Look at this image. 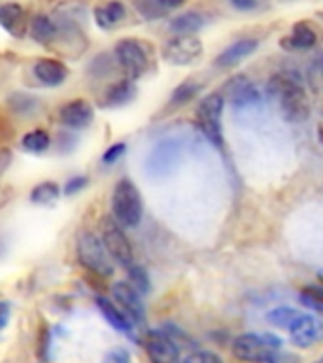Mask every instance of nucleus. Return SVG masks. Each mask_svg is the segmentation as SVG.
Returning <instances> with one entry per match:
<instances>
[{"label":"nucleus","mask_w":323,"mask_h":363,"mask_svg":"<svg viewBox=\"0 0 323 363\" xmlns=\"http://www.w3.org/2000/svg\"><path fill=\"white\" fill-rule=\"evenodd\" d=\"M266 93L278 106L282 118L289 123H302L310 116V101L308 93L295 74L278 72L272 74L266 82Z\"/></svg>","instance_id":"obj_1"},{"label":"nucleus","mask_w":323,"mask_h":363,"mask_svg":"<svg viewBox=\"0 0 323 363\" xmlns=\"http://www.w3.org/2000/svg\"><path fill=\"white\" fill-rule=\"evenodd\" d=\"M144 216V203L135 182L121 178L112 193V218L123 229H135L140 225Z\"/></svg>","instance_id":"obj_2"},{"label":"nucleus","mask_w":323,"mask_h":363,"mask_svg":"<svg viewBox=\"0 0 323 363\" xmlns=\"http://www.w3.org/2000/svg\"><path fill=\"white\" fill-rule=\"evenodd\" d=\"M282 348V339L274 333H242L232 340V356L246 363H271Z\"/></svg>","instance_id":"obj_3"},{"label":"nucleus","mask_w":323,"mask_h":363,"mask_svg":"<svg viewBox=\"0 0 323 363\" xmlns=\"http://www.w3.org/2000/svg\"><path fill=\"white\" fill-rule=\"evenodd\" d=\"M76 254H78L79 263L96 277L108 278L112 277L113 271H115L112 255L108 254L102 238L96 237L95 233L85 231L79 235L78 244H76Z\"/></svg>","instance_id":"obj_4"},{"label":"nucleus","mask_w":323,"mask_h":363,"mask_svg":"<svg viewBox=\"0 0 323 363\" xmlns=\"http://www.w3.org/2000/svg\"><path fill=\"white\" fill-rule=\"evenodd\" d=\"M223 110H225V96L220 91H215L198 102L197 113H195L200 133L220 150L223 147V121H221Z\"/></svg>","instance_id":"obj_5"},{"label":"nucleus","mask_w":323,"mask_h":363,"mask_svg":"<svg viewBox=\"0 0 323 363\" xmlns=\"http://www.w3.org/2000/svg\"><path fill=\"white\" fill-rule=\"evenodd\" d=\"M113 57L123 70L125 78L136 82L149 68V57L140 40L121 38L113 48Z\"/></svg>","instance_id":"obj_6"},{"label":"nucleus","mask_w":323,"mask_h":363,"mask_svg":"<svg viewBox=\"0 0 323 363\" xmlns=\"http://www.w3.org/2000/svg\"><path fill=\"white\" fill-rule=\"evenodd\" d=\"M102 242L106 246L108 254L112 255L113 263L121 267H130L135 263V250L129 237L125 235V229L113 220L112 216H106L102 220Z\"/></svg>","instance_id":"obj_7"},{"label":"nucleus","mask_w":323,"mask_h":363,"mask_svg":"<svg viewBox=\"0 0 323 363\" xmlns=\"http://www.w3.org/2000/svg\"><path fill=\"white\" fill-rule=\"evenodd\" d=\"M203 42L195 34H176L163 45V59L174 67H187L203 55Z\"/></svg>","instance_id":"obj_8"},{"label":"nucleus","mask_w":323,"mask_h":363,"mask_svg":"<svg viewBox=\"0 0 323 363\" xmlns=\"http://www.w3.org/2000/svg\"><path fill=\"white\" fill-rule=\"evenodd\" d=\"M181 159V144L176 138H164L153 147L152 153L147 155L146 167L147 172L153 178H163L169 176L178 167Z\"/></svg>","instance_id":"obj_9"},{"label":"nucleus","mask_w":323,"mask_h":363,"mask_svg":"<svg viewBox=\"0 0 323 363\" xmlns=\"http://www.w3.org/2000/svg\"><path fill=\"white\" fill-rule=\"evenodd\" d=\"M149 363H181L180 348L163 329H149L142 339Z\"/></svg>","instance_id":"obj_10"},{"label":"nucleus","mask_w":323,"mask_h":363,"mask_svg":"<svg viewBox=\"0 0 323 363\" xmlns=\"http://www.w3.org/2000/svg\"><path fill=\"white\" fill-rule=\"evenodd\" d=\"M223 91H225L223 96H227L229 102H231L237 110L257 108L261 106V102H263V95H261V91L257 89V85H255L254 82H249L248 76H244V74L232 76V78L225 84Z\"/></svg>","instance_id":"obj_11"},{"label":"nucleus","mask_w":323,"mask_h":363,"mask_svg":"<svg viewBox=\"0 0 323 363\" xmlns=\"http://www.w3.org/2000/svg\"><path fill=\"white\" fill-rule=\"evenodd\" d=\"M288 331L291 345L297 348H308L323 339V320L312 316L308 312H300V316Z\"/></svg>","instance_id":"obj_12"},{"label":"nucleus","mask_w":323,"mask_h":363,"mask_svg":"<svg viewBox=\"0 0 323 363\" xmlns=\"http://www.w3.org/2000/svg\"><path fill=\"white\" fill-rule=\"evenodd\" d=\"M112 297L123 308L125 314L135 322L136 328L146 322V308H144V303H142V295L129 282L113 284Z\"/></svg>","instance_id":"obj_13"},{"label":"nucleus","mask_w":323,"mask_h":363,"mask_svg":"<svg viewBox=\"0 0 323 363\" xmlns=\"http://www.w3.org/2000/svg\"><path fill=\"white\" fill-rule=\"evenodd\" d=\"M93 119H95V110L91 106V102L84 99L64 102L59 110V121L68 129H85L93 123Z\"/></svg>","instance_id":"obj_14"},{"label":"nucleus","mask_w":323,"mask_h":363,"mask_svg":"<svg viewBox=\"0 0 323 363\" xmlns=\"http://www.w3.org/2000/svg\"><path fill=\"white\" fill-rule=\"evenodd\" d=\"M95 303L96 306H98V311H101L102 316H104V320H106V322L110 323L115 331L127 335V337H130V339H136L135 322L125 314L123 308H121L118 303L106 299L104 295H96Z\"/></svg>","instance_id":"obj_15"},{"label":"nucleus","mask_w":323,"mask_h":363,"mask_svg":"<svg viewBox=\"0 0 323 363\" xmlns=\"http://www.w3.org/2000/svg\"><path fill=\"white\" fill-rule=\"evenodd\" d=\"M319 42L317 28L308 21H297L288 36H283L280 45L285 51H306L312 50Z\"/></svg>","instance_id":"obj_16"},{"label":"nucleus","mask_w":323,"mask_h":363,"mask_svg":"<svg viewBox=\"0 0 323 363\" xmlns=\"http://www.w3.org/2000/svg\"><path fill=\"white\" fill-rule=\"evenodd\" d=\"M28 16L25 8L17 2H6L0 4V27L4 28L6 33L16 36V38H23L28 33Z\"/></svg>","instance_id":"obj_17"},{"label":"nucleus","mask_w":323,"mask_h":363,"mask_svg":"<svg viewBox=\"0 0 323 363\" xmlns=\"http://www.w3.org/2000/svg\"><path fill=\"white\" fill-rule=\"evenodd\" d=\"M33 72L40 84L45 87H59L68 78L67 65L59 59H51V57H44L34 62Z\"/></svg>","instance_id":"obj_18"},{"label":"nucleus","mask_w":323,"mask_h":363,"mask_svg":"<svg viewBox=\"0 0 323 363\" xmlns=\"http://www.w3.org/2000/svg\"><path fill=\"white\" fill-rule=\"evenodd\" d=\"M259 48V40L255 38H242L231 44L227 50H223L220 55L214 59V67L217 68H232L240 65L244 59H248Z\"/></svg>","instance_id":"obj_19"},{"label":"nucleus","mask_w":323,"mask_h":363,"mask_svg":"<svg viewBox=\"0 0 323 363\" xmlns=\"http://www.w3.org/2000/svg\"><path fill=\"white\" fill-rule=\"evenodd\" d=\"M136 95V85L132 79L123 78L113 82L112 85H108L104 95H102V104L108 108L123 106V104H129Z\"/></svg>","instance_id":"obj_20"},{"label":"nucleus","mask_w":323,"mask_h":363,"mask_svg":"<svg viewBox=\"0 0 323 363\" xmlns=\"http://www.w3.org/2000/svg\"><path fill=\"white\" fill-rule=\"evenodd\" d=\"M28 34L34 42H38L40 45H50L57 40V25L55 21L51 19L50 16H44V13H36V16L30 19V25H28Z\"/></svg>","instance_id":"obj_21"},{"label":"nucleus","mask_w":323,"mask_h":363,"mask_svg":"<svg viewBox=\"0 0 323 363\" xmlns=\"http://www.w3.org/2000/svg\"><path fill=\"white\" fill-rule=\"evenodd\" d=\"M204 87V82H200L198 78L191 76V78L183 79L170 95L169 102H166V108L169 110H178V108L186 106L187 102H191L195 96L198 95V91Z\"/></svg>","instance_id":"obj_22"},{"label":"nucleus","mask_w":323,"mask_h":363,"mask_svg":"<svg viewBox=\"0 0 323 363\" xmlns=\"http://www.w3.org/2000/svg\"><path fill=\"white\" fill-rule=\"evenodd\" d=\"M125 16H127V10H125L123 2H119V0H110L106 4L95 8L96 25L104 30L115 27L118 23L123 21Z\"/></svg>","instance_id":"obj_23"},{"label":"nucleus","mask_w":323,"mask_h":363,"mask_svg":"<svg viewBox=\"0 0 323 363\" xmlns=\"http://www.w3.org/2000/svg\"><path fill=\"white\" fill-rule=\"evenodd\" d=\"M204 27V17L197 11H186L170 19L169 28L174 34H195L198 28Z\"/></svg>","instance_id":"obj_24"},{"label":"nucleus","mask_w":323,"mask_h":363,"mask_svg":"<svg viewBox=\"0 0 323 363\" xmlns=\"http://www.w3.org/2000/svg\"><path fill=\"white\" fill-rule=\"evenodd\" d=\"M300 312L302 311L293 308V306H278V308L266 312V322L278 329H289L295 320L300 316Z\"/></svg>","instance_id":"obj_25"},{"label":"nucleus","mask_w":323,"mask_h":363,"mask_svg":"<svg viewBox=\"0 0 323 363\" xmlns=\"http://www.w3.org/2000/svg\"><path fill=\"white\" fill-rule=\"evenodd\" d=\"M21 146L25 152L28 153H44L50 150L51 146V136L47 130L44 129H34L30 133L23 136Z\"/></svg>","instance_id":"obj_26"},{"label":"nucleus","mask_w":323,"mask_h":363,"mask_svg":"<svg viewBox=\"0 0 323 363\" xmlns=\"http://www.w3.org/2000/svg\"><path fill=\"white\" fill-rule=\"evenodd\" d=\"M61 197V187L57 182L45 180L40 182L38 186L33 187L30 191V203L34 204H50Z\"/></svg>","instance_id":"obj_27"},{"label":"nucleus","mask_w":323,"mask_h":363,"mask_svg":"<svg viewBox=\"0 0 323 363\" xmlns=\"http://www.w3.org/2000/svg\"><path fill=\"white\" fill-rule=\"evenodd\" d=\"M299 301L312 311L323 314V284H312L300 289Z\"/></svg>","instance_id":"obj_28"},{"label":"nucleus","mask_w":323,"mask_h":363,"mask_svg":"<svg viewBox=\"0 0 323 363\" xmlns=\"http://www.w3.org/2000/svg\"><path fill=\"white\" fill-rule=\"evenodd\" d=\"M127 282L132 286V288L138 291L140 295L149 294V289H152V282H149V274L146 272V269L140 265H136L132 263L130 267H127Z\"/></svg>","instance_id":"obj_29"},{"label":"nucleus","mask_w":323,"mask_h":363,"mask_svg":"<svg viewBox=\"0 0 323 363\" xmlns=\"http://www.w3.org/2000/svg\"><path fill=\"white\" fill-rule=\"evenodd\" d=\"M306 82L312 91H316L319 95H323V53L314 57L306 68Z\"/></svg>","instance_id":"obj_30"},{"label":"nucleus","mask_w":323,"mask_h":363,"mask_svg":"<svg viewBox=\"0 0 323 363\" xmlns=\"http://www.w3.org/2000/svg\"><path fill=\"white\" fill-rule=\"evenodd\" d=\"M136 11L146 19H161L166 16V10H163L155 0H132Z\"/></svg>","instance_id":"obj_31"},{"label":"nucleus","mask_w":323,"mask_h":363,"mask_svg":"<svg viewBox=\"0 0 323 363\" xmlns=\"http://www.w3.org/2000/svg\"><path fill=\"white\" fill-rule=\"evenodd\" d=\"M91 74L95 76V78H102V76H108V74L113 70V59L110 53H101V55H96L93 59L89 67Z\"/></svg>","instance_id":"obj_32"},{"label":"nucleus","mask_w":323,"mask_h":363,"mask_svg":"<svg viewBox=\"0 0 323 363\" xmlns=\"http://www.w3.org/2000/svg\"><path fill=\"white\" fill-rule=\"evenodd\" d=\"M163 331L166 335H169L170 339L174 340L176 345H178V348H183V346H187V348H191V352L195 350V348H197V345H195V340L191 339V337H189V335L186 333V331H181L180 328H176V325H164L163 328Z\"/></svg>","instance_id":"obj_33"},{"label":"nucleus","mask_w":323,"mask_h":363,"mask_svg":"<svg viewBox=\"0 0 323 363\" xmlns=\"http://www.w3.org/2000/svg\"><path fill=\"white\" fill-rule=\"evenodd\" d=\"M10 104L16 112L27 113L30 112V110H34L36 101H34V96L25 95V93H13V95L10 96Z\"/></svg>","instance_id":"obj_34"},{"label":"nucleus","mask_w":323,"mask_h":363,"mask_svg":"<svg viewBox=\"0 0 323 363\" xmlns=\"http://www.w3.org/2000/svg\"><path fill=\"white\" fill-rule=\"evenodd\" d=\"M181 363H223L217 354L210 350H193Z\"/></svg>","instance_id":"obj_35"},{"label":"nucleus","mask_w":323,"mask_h":363,"mask_svg":"<svg viewBox=\"0 0 323 363\" xmlns=\"http://www.w3.org/2000/svg\"><path fill=\"white\" fill-rule=\"evenodd\" d=\"M125 150H127V144L125 142H118V144H112V146L108 147L104 155H102V163L104 164H113L118 159L123 157Z\"/></svg>","instance_id":"obj_36"},{"label":"nucleus","mask_w":323,"mask_h":363,"mask_svg":"<svg viewBox=\"0 0 323 363\" xmlns=\"http://www.w3.org/2000/svg\"><path fill=\"white\" fill-rule=\"evenodd\" d=\"M87 184H89L87 176H74V178H70V180L64 184V189H62V193H64V195H68V197H72V195H76V193L81 191V189H84Z\"/></svg>","instance_id":"obj_37"},{"label":"nucleus","mask_w":323,"mask_h":363,"mask_svg":"<svg viewBox=\"0 0 323 363\" xmlns=\"http://www.w3.org/2000/svg\"><path fill=\"white\" fill-rule=\"evenodd\" d=\"M102 363H130V354L125 348H112L106 352Z\"/></svg>","instance_id":"obj_38"},{"label":"nucleus","mask_w":323,"mask_h":363,"mask_svg":"<svg viewBox=\"0 0 323 363\" xmlns=\"http://www.w3.org/2000/svg\"><path fill=\"white\" fill-rule=\"evenodd\" d=\"M47 352H50V331H47V328H42V331H40V348H38L40 359H42V362L47 359Z\"/></svg>","instance_id":"obj_39"},{"label":"nucleus","mask_w":323,"mask_h":363,"mask_svg":"<svg viewBox=\"0 0 323 363\" xmlns=\"http://www.w3.org/2000/svg\"><path fill=\"white\" fill-rule=\"evenodd\" d=\"M10 314H11V306L8 301H0V333L4 331V328L10 322Z\"/></svg>","instance_id":"obj_40"},{"label":"nucleus","mask_w":323,"mask_h":363,"mask_svg":"<svg viewBox=\"0 0 323 363\" xmlns=\"http://www.w3.org/2000/svg\"><path fill=\"white\" fill-rule=\"evenodd\" d=\"M231 4L240 11H251L259 6V0H231Z\"/></svg>","instance_id":"obj_41"},{"label":"nucleus","mask_w":323,"mask_h":363,"mask_svg":"<svg viewBox=\"0 0 323 363\" xmlns=\"http://www.w3.org/2000/svg\"><path fill=\"white\" fill-rule=\"evenodd\" d=\"M163 10H178L186 4V0H155Z\"/></svg>","instance_id":"obj_42"},{"label":"nucleus","mask_w":323,"mask_h":363,"mask_svg":"<svg viewBox=\"0 0 323 363\" xmlns=\"http://www.w3.org/2000/svg\"><path fill=\"white\" fill-rule=\"evenodd\" d=\"M317 280H319V284H323V269L317 271Z\"/></svg>","instance_id":"obj_43"}]
</instances>
